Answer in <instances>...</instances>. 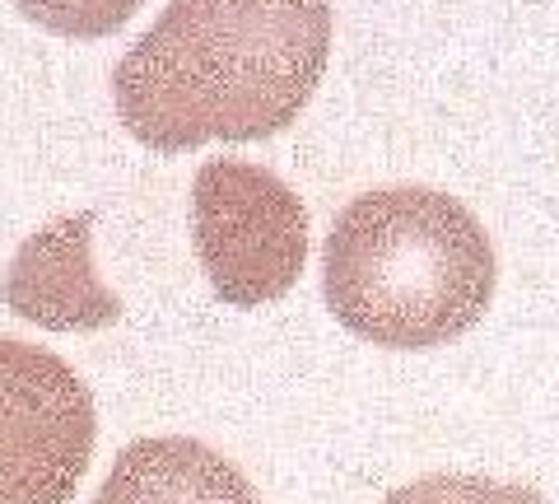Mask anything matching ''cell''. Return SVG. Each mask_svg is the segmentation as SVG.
<instances>
[{
    "label": "cell",
    "instance_id": "obj_1",
    "mask_svg": "<svg viewBox=\"0 0 559 504\" xmlns=\"http://www.w3.org/2000/svg\"><path fill=\"white\" fill-rule=\"evenodd\" d=\"M331 57V0H168L112 71L140 145L261 141L308 108Z\"/></svg>",
    "mask_w": 559,
    "mask_h": 504
},
{
    "label": "cell",
    "instance_id": "obj_2",
    "mask_svg": "<svg viewBox=\"0 0 559 504\" xmlns=\"http://www.w3.org/2000/svg\"><path fill=\"white\" fill-rule=\"evenodd\" d=\"M322 294L345 332L388 351H433L471 332L495 300V248L457 197L382 187L336 215Z\"/></svg>",
    "mask_w": 559,
    "mask_h": 504
},
{
    "label": "cell",
    "instance_id": "obj_4",
    "mask_svg": "<svg viewBox=\"0 0 559 504\" xmlns=\"http://www.w3.org/2000/svg\"><path fill=\"white\" fill-rule=\"evenodd\" d=\"M94 397L61 355L0 337V504H66L94 458Z\"/></svg>",
    "mask_w": 559,
    "mask_h": 504
},
{
    "label": "cell",
    "instance_id": "obj_3",
    "mask_svg": "<svg viewBox=\"0 0 559 504\" xmlns=\"http://www.w3.org/2000/svg\"><path fill=\"white\" fill-rule=\"evenodd\" d=\"M191 230L210 290L234 308L285 300L308 262L304 201L261 164H201L191 183Z\"/></svg>",
    "mask_w": 559,
    "mask_h": 504
},
{
    "label": "cell",
    "instance_id": "obj_7",
    "mask_svg": "<svg viewBox=\"0 0 559 504\" xmlns=\"http://www.w3.org/2000/svg\"><path fill=\"white\" fill-rule=\"evenodd\" d=\"M382 504H546L536 485L495 481L476 472H433L392 491Z\"/></svg>",
    "mask_w": 559,
    "mask_h": 504
},
{
    "label": "cell",
    "instance_id": "obj_8",
    "mask_svg": "<svg viewBox=\"0 0 559 504\" xmlns=\"http://www.w3.org/2000/svg\"><path fill=\"white\" fill-rule=\"evenodd\" d=\"M38 28L66 38H103L131 20L145 0H14Z\"/></svg>",
    "mask_w": 559,
    "mask_h": 504
},
{
    "label": "cell",
    "instance_id": "obj_6",
    "mask_svg": "<svg viewBox=\"0 0 559 504\" xmlns=\"http://www.w3.org/2000/svg\"><path fill=\"white\" fill-rule=\"evenodd\" d=\"M94 504H261L238 467L187 434L135 439L112 458Z\"/></svg>",
    "mask_w": 559,
    "mask_h": 504
},
{
    "label": "cell",
    "instance_id": "obj_5",
    "mask_svg": "<svg viewBox=\"0 0 559 504\" xmlns=\"http://www.w3.org/2000/svg\"><path fill=\"white\" fill-rule=\"evenodd\" d=\"M94 215H57L28 234L5 271V304L47 332H98L121 318V300L94 271Z\"/></svg>",
    "mask_w": 559,
    "mask_h": 504
}]
</instances>
